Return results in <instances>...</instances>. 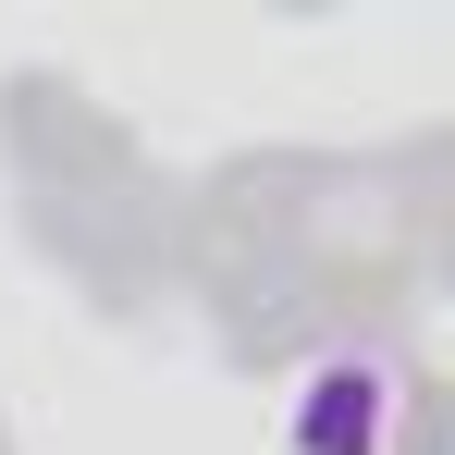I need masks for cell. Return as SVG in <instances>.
<instances>
[{
    "instance_id": "6da1fadb",
    "label": "cell",
    "mask_w": 455,
    "mask_h": 455,
    "mask_svg": "<svg viewBox=\"0 0 455 455\" xmlns=\"http://www.w3.org/2000/svg\"><path fill=\"white\" fill-rule=\"evenodd\" d=\"M406 431V370L381 345H320L283 381V455H394Z\"/></svg>"
}]
</instances>
